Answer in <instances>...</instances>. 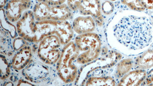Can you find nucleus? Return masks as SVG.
I'll use <instances>...</instances> for the list:
<instances>
[{"label":"nucleus","mask_w":153,"mask_h":86,"mask_svg":"<svg viewBox=\"0 0 153 86\" xmlns=\"http://www.w3.org/2000/svg\"><path fill=\"white\" fill-rule=\"evenodd\" d=\"M57 22V21L51 20L36 21L34 27L35 33L34 43L40 42L45 37L54 35Z\"/></svg>","instance_id":"6e6552de"},{"label":"nucleus","mask_w":153,"mask_h":86,"mask_svg":"<svg viewBox=\"0 0 153 86\" xmlns=\"http://www.w3.org/2000/svg\"><path fill=\"white\" fill-rule=\"evenodd\" d=\"M54 35L59 38L61 44L66 45L71 42L73 38V28L67 20L57 21Z\"/></svg>","instance_id":"9d476101"},{"label":"nucleus","mask_w":153,"mask_h":86,"mask_svg":"<svg viewBox=\"0 0 153 86\" xmlns=\"http://www.w3.org/2000/svg\"><path fill=\"white\" fill-rule=\"evenodd\" d=\"M31 4V0H9L5 10L7 19L10 22H17L23 13L30 8Z\"/></svg>","instance_id":"423d86ee"},{"label":"nucleus","mask_w":153,"mask_h":86,"mask_svg":"<svg viewBox=\"0 0 153 86\" xmlns=\"http://www.w3.org/2000/svg\"><path fill=\"white\" fill-rule=\"evenodd\" d=\"M115 82L110 76L91 77L86 83L87 86H114Z\"/></svg>","instance_id":"dca6fc26"},{"label":"nucleus","mask_w":153,"mask_h":86,"mask_svg":"<svg viewBox=\"0 0 153 86\" xmlns=\"http://www.w3.org/2000/svg\"><path fill=\"white\" fill-rule=\"evenodd\" d=\"M28 43L20 49L12 60V65L14 69L20 70L23 69L30 62L31 54V50Z\"/></svg>","instance_id":"ddd939ff"},{"label":"nucleus","mask_w":153,"mask_h":86,"mask_svg":"<svg viewBox=\"0 0 153 86\" xmlns=\"http://www.w3.org/2000/svg\"><path fill=\"white\" fill-rule=\"evenodd\" d=\"M75 44L82 53L77 57V62L85 64L91 62L100 54L101 41L97 34L88 33L81 34L75 38Z\"/></svg>","instance_id":"7ed1b4c3"},{"label":"nucleus","mask_w":153,"mask_h":86,"mask_svg":"<svg viewBox=\"0 0 153 86\" xmlns=\"http://www.w3.org/2000/svg\"><path fill=\"white\" fill-rule=\"evenodd\" d=\"M8 2V0H0V7H1V9H2L4 7L6 6Z\"/></svg>","instance_id":"393cba45"},{"label":"nucleus","mask_w":153,"mask_h":86,"mask_svg":"<svg viewBox=\"0 0 153 86\" xmlns=\"http://www.w3.org/2000/svg\"><path fill=\"white\" fill-rule=\"evenodd\" d=\"M101 10L100 0H82L79 10L81 15L93 16L97 24L101 26L103 21Z\"/></svg>","instance_id":"0eeeda50"},{"label":"nucleus","mask_w":153,"mask_h":86,"mask_svg":"<svg viewBox=\"0 0 153 86\" xmlns=\"http://www.w3.org/2000/svg\"><path fill=\"white\" fill-rule=\"evenodd\" d=\"M113 32L120 43L131 50L147 47L153 39L152 24L146 17L129 16L123 17L114 27Z\"/></svg>","instance_id":"f257e3e1"},{"label":"nucleus","mask_w":153,"mask_h":86,"mask_svg":"<svg viewBox=\"0 0 153 86\" xmlns=\"http://www.w3.org/2000/svg\"><path fill=\"white\" fill-rule=\"evenodd\" d=\"M61 43L59 38L55 35L45 37L40 42L38 54L46 64H53L59 59L61 53Z\"/></svg>","instance_id":"20e7f679"},{"label":"nucleus","mask_w":153,"mask_h":86,"mask_svg":"<svg viewBox=\"0 0 153 86\" xmlns=\"http://www.w3.org/2000/svg\"><path fill=\"white\" fill-rule=\"evenodd\" d=\"M37 2H45L46 3H48V2L49 0H36Z\"/></svg>","instance_id":"a878e982"},{"label":"nucleus","mask_w":153,"mask_h":86,"mask_svg":"<svg viewBox=\"0 0 153 86\" xmlns=\"http://www.w3.org/2000/svg\"><path fill=\"white\" fill-rule=\"evenodd\" d=\"M114 9V5L110 1H106L103 3L102 6V11L106 14H109L113 11Z\"/></svg>","instance_id":"412c9836"},{"label":"nucleus","mask_w":153,"mask_h":86,"mask_svg":"<svg viewBox=\"0 0 153 86\" xmlns=\"http://www.w3.org/2000/svg\"><path fill=\"white\" fill-rule=\"evenodd\" d=\"M142 5L145 9H153V0H140Z\"/></svg>","instance_id":"4be33fe9"},{"label":"nucleus","mask_w":153,"mask_h":86,"mask_svg":"<svg viewBox=\"0 0 153 86\" xmlns=\"http://www.w3.org/2000/svg\"><path fill=\"white\" fill-rule=\"evenodd\" d=\"M136 67L137 69H147L153 67V48L149 49L136 60Z\"/></svg>","instance_id":"4468645a"},{"label":"nucleus","mask_w":153,"mask_h":86,"mask_svg":"<svg viewBox=\"0 0 153 86\" xmlns=\"http://www.w3.org/2000/svg\"><path fill=\"white\" fill-rule=\"evenodd\" d=\"M72 10L66 4L50 6L48 20L56 21L67 20L71 18Z\"/></svg>","instance_id":"f8f14e48"},{"label":"nucleus","mask_w":153,"mask_h":86,"mask_svg":"<svg viewBox=\"0 0 153 86\" xmlns=\"http://www.w3.org/2000/svg\"><path fill=\"white\" fill-rule=\"evenodd\" d=\"M5 16V10L1 9V27L6 31L9 33L10 35L12 38L16 37L17 28L15 26L11 24L10 22L7 21Z\"/></svg>","instance_id":"a211bd4d"},{"label":"nucleus","mask_w":153,"mask_h":86,"mask_svg":"<svg viewBox=\"0 0 153 86\" xmlns=\"http://www.w3.org/2000/svg\"><path fill=\"white\" fill-rule=\"evenodd\" d=\"M95 27L94 19L89 16L78 17L72 24L74 31L79 35L92 32Z\"/></svg>","instance_id":"1a4fd4ad"},{"label":"nucleus","mask_w":153,"mask_h":86,"mask_svg":"<svg viewBox=\"0 0 153 86\" xmlns=\"http://www.w3.org/2000/svg\"><path fill=\"white\" fill-rule=\"evenodd\" d=\"M133 61L131 59H126L119 63L117 66V74L120 77L125 76L131 69Z\"/></svg>","instance_id":"f3484780"},{"label":"nucleus","mask_w":153,"mask_h":86,"mask_svg":"<svg viewBox=\"0 0 153 86\" xmlns=\"http://www.w3.org/2000/svg\"><path fill=\"white\" fill-rule=\"evenodd\" d=\"M82 0H67L68 6L72 11L79 10Z\"/></svg>","instance_id":"aec40b11"},{"label":"nucleus","mask_w":153,"mask_h":86,"mask_svg":"<svg viewBox=\"0 0 153 86\" xmlns=\"http://www.w3.org/2000/svg\"><path fill=\"white\" fill-rule=\"evenodd\" d=\"M50 6L47 3L38 2L34 5L33 12L37 22L44 21L49 19Z\"/></svg>","instance_id":"2eb2a0df"},{"label":"nucleus","mask_w":153,"mask_h":86,"mask_svg":"<svg viewBox=\"0 0 153 86\" xmlns=\"http://www.w3.org/2000/svg\"><path fill=\"white\" fill-rule=\"evenodd\" d=\"M123 4L127 5L131 9L138 11H143L145 9L140 0H121Z\"/></svg>","instance_id":"6ab92c4d"},{"label":"nucleus","mask_w":153,"mask_h":86,"mask_svg":"<svg viewBox=\"0 0 153 86\" xmlns=\"http://www.w3.org/2000/svg\"><path fill=\"white\" fill-rule=\"evenodd\" d=\"M146 72L143 69L132 71L124 76L119 83V86H139L145 81Z\"/></svg>","instance_id":"9b49d317"},{"label":"nucleus","mask_w":153,"mask_h":86,"mask_svg":"<svg viewBox=\"0 0 153 86\" xmlns=\"http://www.w3.org/2000/svg\"><path fill=\"white\" fill-rule=\"evenodd\" d=\"M67 0H49L48 4L50 6H57L65 4Z\"/></svg>","instance_id":"5701e85b"},{"label":"nucleus","mask_w":153,"mask_h":86,"mask_svg":"<svg viewBox=\"0 0 153 86\" xmlns=\"http://www.w3.org/2000/svg\"><path fill=\"white\" fill-rule=\"evenodd\" d=\"M33 11L24 12L17 23V31L19 36L30 42H35L34 27L36 23Z\"/></svg>","instance_id":"39448f33"},{"label":"nucleus","mask_w":153,"mask_h":86,"mask_svg":"<svg viewBox=\"0 0 153 86\" xmlns=\"http://www.w3.org/2000/svg\"><path fill=\"white\" fill-rule=\"evenodd\" d=\"M153 82V69L151 70L149 72L148 74L146 76L145 80V83L146 85H150Z\"/></svg>","instance_id":"b1692460"},{"label":"nucleus","mask_w":153,"mask_h":86,"mask_svg":"<svg viewBox=\"0 0 153 86\" xmlns=\"http://www.w3.org/2000/svg\"><path fill=\"white\" fill-rule=\"evenodd\" d=\"M108 1H116V0H108Z\"/></svg>","instance_id":"bb28decb"},{"label":"nucleus","mask_w":153,"mask_h":86,"mask_svg":"<svg viewBox=\"0 0 153 86\" xmlns=\"http://www.w3.org/2000/svg\"><path fill=\"white\" fill-rule=\"evenodd\" d=\"M79 51L73 42L67 44L61 51L57 64L58 75L66 83H72L77 76V68L72 62L79 56Z\"/></svg>","instance_id":"f03ea898"}]
</instances>
